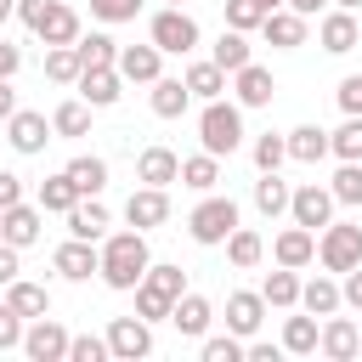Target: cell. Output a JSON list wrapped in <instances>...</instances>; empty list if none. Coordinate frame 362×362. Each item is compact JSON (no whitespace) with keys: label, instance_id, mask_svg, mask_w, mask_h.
<instances>
[{"label":"cell","instance_id":"34","mask_svg":"<svg viewBox=\"0 0 362 362\" xmlns=\"http://www.w3.org/2000/svg\"><path fill=\"white\" fill-rule=\"evenodd\" d=\"M215 181H221V158H215V153H192V158H181V187L209 192Z\"/></svg>","mask_w":362,"mask_h":362},{"label":"cell","instance_id":"21","mask_svg":"<svg viewBox=\"0 0 362 362\" xmlns=\"http://www.w3.org/2000/svg\"><path fill=\"white\" fill-rule=\"evenodd\" d=\"M232 79H238V107H266V102L277 96V85H272V74H266V68H260L255 57H249V62H243V68H238Z\"/></svg>","mask_w":362,"mask_h":362},{"label":"cell","instance_id":"55","mask_svg":"<svg viewBox=\"0 0 362 362\" xmlns=\"http://www.w3.org/2000/svg\"><path fill=\"white\" fill-rule=\"evenodd\" d=\"M243 356H249V362H277V345H266V339H255V345H243Z\"/></svg>","mask_w":362,"mask_h":362},{"label":"cell","instance_id":"2","mask_svg":"<svg viewBox=\"0 0 362 362\" xmlns=\"http://www.w3.org/2000/svg\"><path fill=\"white\" fill-rule=\"evenodd\" d=\"M181 294H187V272L181 266H147L141 283H136V317L158 322V317H170V305Z\"/></svg>","mask_w":362,"mask_h":362},{"label":"cell","instance_id":"61","mask_svg":"<svg viewBox=\"0 0 362 362\" xmlns=\"http://www.w3.org/2000/svg\"><path fill=\"white\" fill-rule=\"evenodd\" d=\"M260 6H266V11H277V6H283V0H260Z\"/></svg>","mask_w":362,"mask_h":362},{"label":"cell","instance_id":"39","mask_svg":"<svg viewBox=\"0 0 362 362\" xmlns=\"http://www.w3.org/2000/svg\"><path fill=\"white\" fill-rule=\"evenodd\" d=\"M283 351L311 356V351H317V317H288V322H283Z\"/></svg>","mask_w":362,"mask_h":362},{"label":"cell","instance_id":"36","mask_svg":"<svg viewBox=\"0 0 362 362\" xmlns=\"http://www.w3.org/2000/svg\"><path fill=\"white\" fill-rule=\"evenodd\" d=\"M260 300H266V305H300V277H294V266H277V272H266V283H260Z\"/></svg>","mask_w":362,"mask_h":362},{"label":"cell","instance_id":"42","mask_svg":"<svg viewBox=\"0 0 362 362\" xmlns=\"http://www.w3.org/2000/svg\"><path fill=\"white\" fill-rule=\"evenodd\" d=\"M74 51H79V62H85V68H113V57H119V45H113L107 34H90V40H74Z\"/></svg>","mask_w":362,"mask_h":362},{"label":"cell","instance_id":"26","mask_svg":"<svg viewBox=\"0 0 362 362\" xmlns=\"http://www.w3.org/2000/svg\"><path fill=\"white\" fill-rule=\"evenodd\" d=\"M62 175L74 181V192H79V198H96V192L107 187V164H102V158H90V153H79Z\"/></svg>","mask_w":362,"mask_h":362},{"label":"cell","instance_id":"48","mask_svg":"<svg viewBox=\"0 0 362 362\" xmlns=\"http://www.w3.org/2000/svg\"><path fill=\"white\" fill-rule=\"evenodd\" d=\"M102 356H107V339H96V334L68 339V362H102Z\"/></svg>","mask_w":362,"mask_h":362},{"label":"cell","instance_id":"53","mask_svg":"<svg viewBox=\"0 0 362 362\" xmlns=\"http://www.w3.org/2000/svg\"><path fill=\"white\" fill-rule=\"evenodd\" d=\"M17 68H23V51H17V45H6V40H0V79H11V74H17Z\"/></svg>","mask_w":362,"mask_h":362},{"label":"cell","instance_id":"1","mask_svg":"<svg viewBox=\"0 0 362 362\" xmlns=\"http://www.w3.org/2000/svg\"><path fill=\"white\" fill-rule=\"evenodd\" d=\"M153 260H147V238L130 226V232H113L107 243H102V266H96V277L107 283V288H119V294H130L136 283H141V272H147Z\"/></svg>","mask_w":362,"mask_h":362},{"label":"cell","instance_id":"13","mask_svg":"<svg viewBox=\"0 0 362 362\" xmlns=\"http://www.w3.org/2000/svg\"><path fill=\"white\" fill-rule=\"evenodd\" d=\"M0 238L11 243V249H28V243H40V209L34 204H6L0 209Z\"/></svg>","mask_w":362,"mask_h":362},{"label":"cell","instance_id":"37","mask_svg":"<svg viewBox=\"0 0 362 362\" xmlns=\"http://www.w3.org/2000/svg\"><path fill=\"white\" fill-rule=\"evenodd\" d=\"M209 62H215L221 74H238V68L249 62V40H243L238 28H226V34L215 40V57H209Z\"/></svg>","mask_w":362,"mask_h":362},{"label":"cell","instance_id":"63","mask_svg":"<svg viewBox=\"0 0 362 362\" xmlns=\"http://www.w3.org/2000/svg\"><path fill=\"white\" fill-rule=\"evenodd\" d=\"M356 334H362V328H356Z\"/></svg>","mask_w":362,"mask_h":362},{"label":"cell","instance_id":"20","mask_svg":"<svg viewBox=\"0 0 362 362\" xmlns=\"http://www.w3.org/2000/svg\"><path fill=\"white\" fill-rule=\"evenodd\" d=\"M74 85H79V96H85L90 107H113V102H119V90H124L119 68H85Z\"/></svg>","mask_w":362,"mask_h":362},{"label":"cell","instance_id":"43","mask_svg":"<svg viewBox=\"0 0 362 362\" xmlns=\"http://www.w3.org/2000/svg\"><path fill=\"white\" fill-rule=\"evenodd\" d=\"M260 23H266V6H260V0H226V28L249 34V28H260Z\"/></svg>","mask_w":362,"mask_h":362},{"label":"cell","instance_id":"4","mask_svg":"<svg viewBox=\"0 0 362 362\" xmlns=\"http://www.w3.org/2000/svg\"><path fill=\"white\" fill-rule=\"evenodd\" d=\"M232 226H238V204H232V198H204V204L187 215V232H192V243H204V249L226 243Z\"/></svg>","mask_w":362,"mask_h":362},{"label":"cell","instance_id":"28","mask_svg":"<svg viewBox=\"0 0 362 362\" xmlns=\"http://www.w3.org/2000/svg\"><path fill=\"white\" fill-rule=\"evenodd\" d=\"M6 300H11L17 317H45V311H51L45 283H23V277H11V283H6Z\"/></svg>","mask_w":362,"mask_h":362},{"label":"cell","instance_id":"23","mask_svg":"<svg viewBox=\"0 0 362 362\" xmlns=\"http://www.w3.org/2000/svg\"><path fill=\"white\" fill-rule=\"evenodd\" d=\"M272 255H277V266H294V272H300V266L317 255V232H311V226H288V232H277Z\"/></svg>","mask_w":362,"mask_h":362},{"label":"cell","instance_id":"17","mask_svg":"<svg viewBox=\"0 0 362 362\" xmlns=\"http://www.w3.org/2000/svg\"><path fill=\"white\" fill-rule=\"evenodd\" d=\"M158 62H164V51H158V45H119V57H113L119 79H141V85H153V79H158Z\"/></svg>","mask_w":362,"mask_h":362},{"label":"cell","instance_id":"16","mask_svg":"<svg viewBox=\"0 0 362 362\" xmlns=\"http://www.w3.org/2000/svg\"><path fill=\"white\" fill-rule=\"evenodd\" d=\"M317 40H322V51H334V57H345V51H356V40H362V28H356V11H328L322 17V28H317Z\"/></svg>","mask_w":362,"mask_h":362},{"label":"cell","instance_id":"19","mask_svg":"<svg viewBox=\"0 0 362 362\" xmlns=\"http://www.w3.org/2000/svg\"><path fill=\"white\" fill-rule=\"evenodd\" d=\"M260 34H266V45H277V51H294V45H305V17L277 6V11H266Z\"/></svg>","mask_w":362,"mask_h":362},{"label":"cell","instance_id":"5","mask_svg":"<svg viewBox=\"0 0 362 362\" xmlns=\"http://www.w3.org/2000/svg\"><path fill=\"white\" fill-rule=\"evenodd\" d=\"M317 255H322L328 272H351V266H362V226H351V221H328L322 238H317Z\"/></svg>","mask_w":362,"mask_h":362},{"label":"cell","instance_id":"54","mask_svg":"<svg viewBox=\"0 0 362 362\" xmlns=\"http://www.w3.org/2000/svg\"><path fill=\"white\" fill-rule=\"evenodd\" d=\"M11 277H17V249H11L6 238H0V288H6Z\"/></svg>","mask_w":362,"mask_h":362},{"label":"cell","instance_id":"52","mask_svg":"<svg viewBox=\"0 0 362 362\" xmlns=\"http://www.w3.org/2000/svg\"><path fill=\"white\" fill-rule=\"evenodd\" d=\"M17 198H23V175L0 170V209H6V204H17Z\"/></svg>","mask_w":362,"mask_h":362},{"label":"cell","instance_id":"56","mask_svg":"<svg viewBox=\"0 0 362 362\" xmlns=\"http://www.w3.org/2000/svg\"><path fill=\"white\" fill-rule=\"evenodd\" d=\"M45 6H51V0H17V17H23V23H28V28H34V23H40V11H45Z\"/></svg>","mask_w":362,"mask_h":362},{"label":"cell","instance_id":"35","mask_svg":"<svg viewBox=\"0 0 362 362\" xmlns=\"http://www.w3.org/2000/svg\"><path fill=\"white\" fill-rule=\"evenodd\" d=\"M260 255H266L260 232H249V226H232V232H226V260H232V266L249 272V266H260Z\"/></svg>","mask_w":362,"mask_h":362},{"label":"cell","instance_id":"24","mask_svg":"<svg viewBox=\"0 0 362 362\" xmlns=\"http://www.w3.org/2000/svg\"><path fill=\"white\" fill-rule=\"evenodd\" d=\"M260 322H266V300H260V294H249V288H238V294L226 300V328L243 339V334H255Z\"/></svg>","mask_w":362,"mask_h":362},{"label":"cell","instance_id":"9","mask_svg":"<svg viewBox=\"0 0 362 362\" xmlns=\"http://www.w3.org/2000/svg\"><path fill=\"white\" fill-rule=\"evenodd\" d=\"M288 215H294V226H328L334 221V192L328 187H317V181H305V187H294L288 192Z\"/></svg>","mask_w":362,"mask_h":362},{"label":"cell","instance_id":"29","mask_svg":"<svg viewBox=\"0 0 362 362\" xmlns=\"http://www.w3.org/2000/svg\"><path fill=\"white\" fill-rule=\"evenodd\" d=\"M187 102H192V90H187L181 79H164V74L153 79V113H158V119H181Z\"/></svg>","mask_w":362,"mask_h":362},{"label":"cell","instance_id":"25","mask_svg":"<svg viewBox=\"0 0 362 362\" xmlns=\"http://www.w3.org/2000/svg\"><path fill=\"white\" fill-rule=\"evenodd\" d=\"M283 147H288V158L317 164V158H328V130H322V124H300V130L283 136Z\"/></svg>","mask_w":362,"mask_h":362},{"label":"cell","instance_id":"44","mask_svg":"<svg viewBox=\"0 0 362 362\" xmlns=\"http://www.w3.org/2000/svg\"><path fill=\"white\" fill-rule=\"evenodd\" d=\"M328 192H334V204H362V164H339Z\"/></svg>","mask_w":362,"mask_h":362},{"label":"cell","instance_id":"60","mask_svg":"<svg viewBox=\"0 0 362 362\" xmlns=\"http://www.w3.org/2000/svg\"><path fill=\"white\" fill-rule=\"evenodd\" d=\"M334 6H345V11H356V6H362V0H334Z\"/></svg>","mask_w":362,"mask_h":362},{"label":"cell","instance_id":"6","mask_svg":"<svg viewBox=\"0 0 362 362\" xmlns=\"http://www.w3.org/2000/svg\"><path fill=\"white\" fill-rule=\"evenodd\" d=\"M102 339H107V356H119V362L153 356V328H147V317H113Z\"/></svg>","mask_w":362,"mask_h":362},{"label":"cell","instance_id":"47","mask_svg":"<svg viewBox=\"0 0 362 362\" xmlns=\"http://www.w3.org/2000/svg\"><path fill=\"white\" fill-rule=\"evenodd\" d=\"M90 11H96L102 23H136L141 0H90Z\"/></svg>","mask_w":362,"mask_h":362},{"label":"cell","instance_id":"50","mask_svg":"<svg viewBox=\"0 0 362 362\" xmlns=\"http://www.w3.org/2000/svg\"><path fill=\"white\" fill-rule=\"evenodd\" d=\"M334 96H339V107H345V113H362V74L339 79V90H334Z\"/></svg>","mask_w":362,"mask_h":362},{"label":"cell","instance_id":"15","mask_svg":"<svg viewBox=\"0 0 362 362\" xmlns=\"http://www.w3.org/2000/svg\"><path fill=\"white\" fill-rule=\"evenodd\" d=\"M34 34H40L45 45H74V40H79V17H74V6L51 0V6L40 11V23H34Z\"/></svg>","mask_w":362,"mask_h":362},{"label":"cell","instance_id":"7","mask_svg":"<svg viewBox=\"0 0 362 362\" xmlns=\"http://www.w3.org/2000/svg\"><path fill=\"white\" fill-rule=\"evenodd\" d=\"M147 34H153V45H158L164 57H187V51L198 45V23H192V17L181 11V6H170V11H158Z\"/></svg>","mask_w":362,"mask_h":362},{"label":"cell","instance_id":"12","mask_svg":"<svg viewBox=\"0 0 362 362\" xmlns=\"http://www.w3.org/2000/svg\"><path fill=\"white\" fill-rule=\"evenodd\" d=\"M124 221H130L136 232L164 226V221H170V198H164V187H136V192H130V204H124Z\"/></svg>","mask_w":362,"mask_h":362},{"label":"cell","instance_id":"57","mask_svg":"<svg viewBox=\"0 0 362 362\" xmlns=\"http://www.w3.org/2000/svg\"><path fill=\"white\" fill-rule=\"evenodd\" d=\"M11 113H17V90L0 79V119H11Z\"/></svg>","mask_w":362,"mask_h":362},{"label":"cell","instance_id":"3","mask_svg":"<svg viewBox=\"0 0 362 362\" xmlns=\"http://www.w3.org/2000/svg\"><path fill=\"white\" fill-rule=\"evenodd\" d=\"M198 141H204V153H215V158H226L238 141H243V107H232V102H204V113H198Z\"/></svg>","mask_w":362,"mask_h":362},{"label":"cell","instance_id":"33","mask_svg":"<svg viewBox=\"0 0 362 362\" xmlns=\"http://www.w3.org/2000/svg\"><path fill=\"white\" fill-rule=\"evenodd\" d=\"M79 74H85V62H79L74 45H45V79L51 85H74Z\"/></svg>","mask_w":362,"mask_h":362},{"label":"cell","instance_id":"59","mask_svg":"<svg viewBox=\"0 0 362 362\" xmlns=\"http://www.w3.org/2000/svg\"><path fill=\"white\" fill-rule=\"evenodd\" d=\"M11 11H17V0H0V23H6V17H11Z\"/></svg>","mask_w":362,"mask_h":362},{"label":"cell","instance_id":"8","mask_svg":"<svg viewBox=\"0 0 362 362\" xmlns=\"http://www.w3.org/2000/svg\"><path fill=\"white\" fill-rule=\"evenodd\" d=\"M68 328L45 311V317H34V328H23V351L34 356V362H68Z\"/></svg>","mask_w":362,"mask_h":362},{"label":"cell","instance_id":"27","mask_svg":"<svg viewBox=\"0 0 362 362\" xmlns=\"http://www.w3.org/2000/svg\"><path fill=\"white\" fill-rule=\"evenodd\" d=\"M255 209H260L266 221H277V215L288 209V181H283L277 170H260V181H255Z\"/></svg>","mask_w":362,"mask_h":362},{"label":"cell","instance_id":"49","mask_svg":"<svg viewBox=\"0 0 362 362\" xmlns=\"http://www.w3.org/2000/svg\"><path fill=\"white\" fill-rule=\"evenodd\" d=\"M11 345H23V317L11 311V300H0V351H11Z\"/></svg>","mask_w":362,"mask_h":362},{"label":"cell","instance_id":"22","mask_svg":"<svg viewBox=\"0 0 362 362\" xmlns=\"http://www.w3.org/2000/svg\"><path fill=\"white\" fill-rule=\"evenodd\" d=\"M209 317H215V311H209L204 294H181V300L170 305V322L181 328V339H204V334H209Z\"/></svg>","mask_w":362,"mask_h":362},{"label":"cell","instance_id":"58","mask_svg":"<svg viewBox=\"0 0 362 362\" xmlns=\"http://www.w3.org/2000/svg\"><path fill=\"white\" fill-rule=\"evenodd\" d=\"M283 6H288V11H300V17H311V11H322L328 0H283Z\"/></svg>","mask_w":362,"mask_h":362},{"label":"cell","instance_id":"46","mask_svg":"<svg viewBox=\"0 0 362 362\" xmlns=\"http://www.w3.org/2000/svg\"><path fill=\"white\" fill-rule=\"evenodd\" d=\"M283 158H288V147H283V136H272V130H266V136L255 141V170H277Z\"/></svg>","mask_w":362,"mask_h":362},{"label":"cell","instance_id":"30","mask_svg":"<svg viewBox=\"0 0 362 362\" xmlns=\"http://www.w3.org/2000/svg\"><path fill=\"white\" fill-rule=\"evenodd\" d=\"M68 232H74V238H90V243H96V238H107V209H102L96 198H90V204L79 198V204L68 209Z\"/></svg>","mask_w":362,"mask_h":362},{"label":"cell","instance_id":"62","mask_svg":"<svg viewBox=\"0 0 362 362\" xmlns=\"http://www.w3.org/2000/svg\"><path fill=\"white\" fill-rule=\"evenodd\" d=\"M170 6H181V0H170Z\"/></svg>","mask_w":362,"mask_h":362},{"label":"cell","instance_id":"41","mask_svg":"<svg viewBox=\"0 0 362 362\" xmlns=\"http://www.w3.org/2000/svg\"><path fill=\"white\" fill-rule=\"evenodd\" d=\"M79 204V192H74V181L68 175H51V181H40V209H57V215H68Z\"/></svg>","mask_w":362,"mask_h":362},{"label":"cell","instance_id":"18","mask_svg":"<svg viewBox=\"0 0 362 362\" xmlns=\"http://www.w3.org/2000/svg\"><path fill=\"white\" fill-rule=\"evenodd\" d=\"M136 181H141V187H170V181H181V158H175L170 147H141Z\"/></svg>","mask_w":362,"mask_h":362},{"label":"cell","instance_id":"38","mask_svg":"<svg viewBox=\"0 0 362 362\" xmlns=\"http://www.w3.org/2000/svg\"><path fill=\"white\" fill-rule=\"evenodd\" d=\"M181 85H187V90H192V96H204V102H215V96H221V90H226V74H221V68H215V62H192V68H187V79H181Z\"/></svg>","mask_w":362,"mask_h":362},{"label":"cell","instance_id":"40","mask_svg":"<svg viewBox=\"0 0 362 362\" xmlns=\"http://www.w3.org/2000/svg\"><path fill=\"white\" fill-rule=\"evenodd\" d=\"M51 130H57V136H85V130H90V102H62V107L51 113Z\"/></svg>","mask_w":362,"mask_h":362},{"label":"cell","instance_id":"14","mask_svg":"<svg viewBox=\"0 0 362 362\" xmlns=\"http://www.w3.org/2000/svg\"><path fill=\"white\" fill-rule=\"evenodd\" d=\"M96 266H102V249H96L90 238H68V243L57 249V272H62L68 283H85Z\"/></svg>","mask_w":362,"mask_h":362},{"label":"cell","instance_id":"51","mask_svg":"<svg viewBox=\"0 0 362 362\" xmlns=\"http://www.w3.org/2000/svg\"><path fill=\"white\" fill-rule=\"evenodd\" d=\"M339 300L362 311V266H351V272H345V283H339Z\"/></svg>","mask_w":362,"mask_h":362},{"label":"cell","instance_id":"45","mask_svg":"<svg viewBox=\"0 0 362 362\" xmlns=\"http://www.w3.org/2000/svg\"><path fill=\"white\" fill-rule=\"evenodd\" d=\"M204 362H243V339L232 328L215 334V339H204Z\"/></svg>","mask_w":362,"mask_h":362},{"label":"cell","instance_id":"10","mask_svg":"<svg viewBox=\"0 0 362 362\" xmlns=\"http://www.w3.org/2000/svg\"><path fill=\"white\" fill-rule=\"evenodd\" d=\"M6 141H11L17 153H45V141H51V119L34 113V107H17V113L6 119Z\"/></svg>","mask_w":362,"mask_h":362},{"label":"cell","instance_id":"11","mask_svg":"<svg viewBox=\"0 0 362 362\" xmlns=\"http://www.w3.org/2000/svg\"><path fill=\"white\" fill-rule=\"evenodd\" d=\"M317 351H322L328 362H351V356L362 351V334H356V322H351V317H334V311H328V322L317 328Z\"/></svg>","mask_w":362,"mask_h":362},{"label":"cell","instance_id":"32","mask_svg":"<svg viewBox=\"0 0 362 362\" xmlns=\"http://www.w3.org/2000/svg\"><path fill=\"white\" fill-rule=\"evenodd\" d=\"M328 153L339 164H362V113H345V124L328 136Z\"/></svg>","mask_w":362,"mask_h":362},{"label":"cell","instance_id":"31","mask_svg":"<svg viewBox=\"0 0 362 362\" xmlns=\"http://www.w3.org/2000/svg\"><path fill=\"white\" fill-rule=\"evenodd\" d=\"M300 305H305L311 317H328V311H339L345 300H339V283H334V277H311V283H300Z\"/></svg>","mask_w":362,"mask_h":362}]
</instances>
